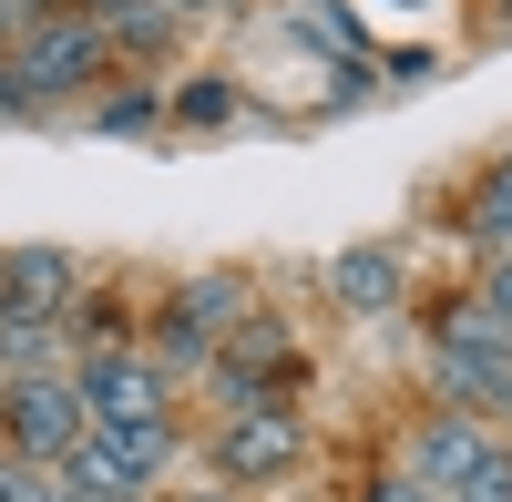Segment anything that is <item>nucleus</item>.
<instances>
[{"label": "nucleus", "instance_id": "nucleus-13", "mask_svg": "<svg viewBox=\"0 0 512 502\" xmlns=\"http://www.w3.org/2000/svg\"><path fill=\"white\" fill-rule=\"evenodd\" d=\"M62 328H72V318H21V308H0V369H11V380H31V369H52Z\"/></svg>", "mask_w": 512, "mask_h": 502}, {"label": "nucleus", "instance_id": "nucleus-16", "mask_svg": "<svg viewBox=\"0 0 512 502\" xmlns=\"http://www.w3.org/2000/svg\"><path fill=\"white\" fill-rule=\"evenodd\" d=\"M482 236H492V246H512V154L492 164V185H482Z\"/></svg>", "mask_w": 512, "mask_h": 502}, {"label": "nucleus", "instance_id": "nucleus-17", "mask_svg": "<svg viewBox=\"0 0 512 502\" xmlns=\"http://www.w3.org/2000/svg\"><path fill=\"white\" fill-rule=\"evenodd\" d=\"M0 502H52V472L21 462V451H0Z\"/></svg>", "mask_w": 512, "mask_h": 502}, {"label": "nucleus", "instance_id": "nucleus-18", "mask_svg": "<svg viewBox=\"0 0 512 502\" xmlns=\"http://www.w3.org/2000/svg\"><path fill=\"white\" fill-rule=\"evenodd\" d=\"M93 123H103V134H144V123H164V103H154V93H123V103H103Z\"/></svg>", "mask_w": 512, "mask_h": 502}, {"label": "nucleus", "instance_id": "nucleus-20", "mask_svg": "<svg viewBox=\"0 0 512 502\" xmlns=\"http://www.w3.org/2000/svg\"><path fill=\"white\" fill-rule=\"evenodd\" d=\"M482 308H492V318H502V328H512V257H502V267H492V298H482Z\"/></svg>", "mask_w": 512, "mask_h": 502}, {"label": "nucleus", "instance_id": "nucleus-3", "mask_svg": "<svg viewBox=\"0 0 512 502\" xmlns=\"http://www.w3.org/2000/svg\"><path fill=\"white\" fill-rule=\"evenodd\" d=\"M236 308H246L236 277H195V287H175V298H164V318H154V369L216 359V349L236 339Z\"/></svg>", "mask_w": 512, "mask_h": 502}, {"label": "nucleus", "instance_id": "nucleus-5", "mask_svg": "<svg viewBox=\"0 0 512 502\" xmlns=\"http://www.w3.org/2000/svg\"><path fill=\"white\" fill-rule=\"evenodd\" d=\"M441 390L451 400H512V328L492 308H451L441 318Z\"/></svg>", "mask_w": 512, "mask_h": 502}, {"label": "nucleus", "instance_id": "nucleus-26", "mask_svg": "<svg viewBox=\"0 0 512 502\" xmlns=\"http://www.w3.org/2000/svg\"><path fill=\"white\" fill-rule=\"evenodd\" d=\"M410 11H420V0H410Z\"/></svg>", "mask_w": 512, "mask_h": 502}, {"label": "nucleus", "instance_id": "nucleus-2", "mask_svg": "<svg viewBox=\"0 0 512 502\" xmlns=\"http://www.w3.org/2000/svg\"><path fill=\"white\" fill-rule=\"evenodd\" d=\"M82 431H93V410H82V390L62 380V369H31V380L0 390V441H11L21 462L62 472L72 451H82Z\"/></svg>", "mask_w": 512, "mask_h": 502}, {"label": "nucleus", "instance_id": "nucleus-10", "mask_svg": "<svg viewBox=\"0 0 512 502\" xmlns=\"http://www.w3.org/2000/svg\"><path fill=\"white\" fill-rule=\"evenodd\" d=\"M93 21H103V41H113L123 62H164V52H175V31H185L175 0H103Z\"/></svg>", "mask_w": 512, "mask_h": 502}, {"label": "nucleus", "instance_id": "nucleus-8", "mask_svg": "<svg viewBox=\"0 0 512 502\" xmlns=\"http://www.w3.org/2000/svg\"><path fill=\"white\" fill-rule=\"evenodd\" d=\"M82 451H93L123 492H144V482L175 472V421H93V431H82Z\"/></svg>", "mask_w": 512, "mask_h": 502}, {"label": "nucleus", "instance_id": "nucleus-25", "mask_svg": "<svg viewBox=\"0 0 512 502\" xmlns=\"http://www.w3.org/2000/svg\"><path fill=\"white\" fill-rule=\"evenodd\" d=\"M0 31H11V0H0Z\"/></svg>", "mask_w": 512, "mask_h": 502}, {"label": "nucleus", "instance_id": "nucleus-21", "mask_svg": "<svg viewBox=\"0 0 512 502\" xmlns=\"http://www.w3.org/2000/svg\"><path fill=\"white\" fill-rule=\"evenodd\" d=\"M175 11H185V21H205V11H226V0H175Z\"/></svg>", "mask_w": 512, "mask_h": 502}, {"label": "nucleus", "instance_id": "nucleus-4", "mask_svg": "<svg viewBox=\"0 0 512 502\" xmlns=\"http://www.w3.org/2000/svg\"><path fill=\"white\" fill-rule=\"evenodd\" d=\"M308 462V421H297L287 400H256V410H226V431H216V472L226 482H277Z\"/></svg>", "mask_w": 512, "mask_h": 502}, {"label": "nucleus", "instance_id": "nucleus-22", "mask_svg": "<svg viewBox=\"0 0 512 502\" xmlns=\"http://www.w3.org/2000/svg\"><path fill=\"white\" fill-rule=\"evenodd\" d=\"M52 11H103V0H52Z\"/></svg>", "mask_w": 512, "mask_h": 502}, {"label": "nucleus", "instance_id": "nucleus-11", "mask_svg": "<svg viewBox=\"0 0 512 502\" xmlns=\"http://www.w3.org/2000/svg\"><path fill=\"white\" fill-rule=\"evenodd\" d=\"M482 451H492V431H482V421H461V410H451V421H431V441H420V482H431V492H451L461 472L482 462Z\"/></svg>", "mask_w": 512, "mask_h": 502}, {"label": "nucleus", "instance_id": "nucleus-1", "mask_svg": "<svg viewBox=\"0 0 512 502\" xmlns=\"http://www.w3.org/2000/svg\"><path fill=\"white\" fill-rule=\"evenodd\" d=\"M103 62H113V41H103V21H93V11H31L21 52H11V72H21V93H31V103L93 93Z\"/></svg>", "mask_w": 512, "mask_h": 502}, {"label": "nucleus", "instance_id": "nucleus-23", "mask_svg": "<svg viewBox=\"0 0 512 502\" xmlns=\"http://www.w3.org/2000/svg\"><path fill=\"white\" fill-rule=\"evenodd\" d=\"M52 502H82V492H72V482H52Z\"/></svg>", "mask_w": 512, "mask_h": 502}, {"label": "nucleus", "instance_id": "nucleus-9", "mask_svg": "<svg viewBox=\"0 0 512 502\" xmlns=\"http://www.w3.org/2000/svg\"><path fill=\"white\" fill-rule=\"evenodd\" d=\"M72 257L62 246H21V257H0V308H21V318H72Z\"/></svg>", "mask_w": 512, "mask_h": 502}, {"label": "nucleus", "instance_id": "nucleus-7", "mask_svg": "<svg viewBox=\"0 0 512 502\" xmlns=\"http://www.w3.org/2000/svg\"><path fill=\"white\" fill-rule=\"evenodd\" d=\"M287 380H297V349H287V328H246V339H226V349H216V390H226V410L287 400Z\"/></svg>", "mask_w": 512, "mask_h": 502}, {"label": "nucleus", "instance_id": "nucleus-14", "mask_svg": "<svg viewBox=\"0 0 512 502\" xmlns=\"http://www.w3.org/2000/svg\"><path fill=\"white\" fill-rule=\"evenodd\" d=\"M441 502H512V441H492V451H482V462L461 472Z\"/></svg>", "mask_w": 512, "mask_h": 502}, {"label": "nucleus", "instance_id": "nucleus-15", "mask_svg": "<svg viewBox=\"0 0 512 502\" xmlns=\"http://www.w3.org/2000/svg\"><path fill=\"white\" fill-rule=\"evenodd\" d=\"M226 113H236V82H216V72H205V82H185V103H175V123H195V134H216Z\"/></svg>", "mask_w": 512, "mask_h": 502}, {"label": "nucleus", "instance_id": "nucleus-12", "mask_svg": "<svg viewBox=\"0 0 512 502\" xmlns=\"http://www.w3.org/2000/svg\"><path fill=\"white\" fill-rule=\"evenodd\" d=\"M338 298L349 308H400V257L390 246H349L338 257Z\"/></svg>", "mask_w": 512, "mask_h": 502}, {"label": "nucleus", "instance_id": "nucleus-6", "mask_svg": "<svg viewBox=\"0 0 512 502\" xmlns=\"http://www.w3.org/2000/svg\"><path fill=\"white\" fill-rule=\"evenodd\" d=\"M82 410L93 421H164L175 410V390H164V369L154 359H134V349H103V359H82Z\"/></svg>", "mask_w": 512, "mask_h": 502}, {"label": "nucleus", "instance_id": "nucleus-19", "mask_svg": "<svg viewBox=\"0 0 512 502\" xmlns=\"http://www.w3.org/2000/svg\"><path fill=\"white\" fill-rule=\"evenodd\" d=\"M369 502H441V492L420 482V472H379V482H369Z\"/></svg>", "mask_w": 512, "mask_h": 502}, {"label": "nucleus", "instance_id": "nucleus-24", "mask_svg": "<svg viewBox=\"0 0 512 502\" xmlns=\"http://www.w3.org/2000/svg\"><path fill=\"white\" fill-rule=\"evenodd\" d=\"M185 502H226V492H185Z\"/></svg>", "mask_w": 512, "mask_h": 502}]
</instances>
